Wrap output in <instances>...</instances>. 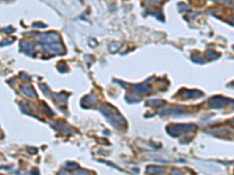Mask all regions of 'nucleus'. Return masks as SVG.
<instances>
[{
  "mask_svg": "<svg viewBox=\"0 0 234 175\" xmlns=\"http://www.w3.org/2000/svg\"><path fill=\"white\" fill-rule=\"evenodd\" d=\"M196 129V126L194 125H169L166 128L168 133L172 136H180V133L183 131H193Z\"/></svg>",
  "mask_w": 234,
  "mask_h": 175,
  "instance_id": "f03ea898",
  "label": "nucleus"
},
{
  "mask_svg": "<svg viewBox=\"0 0 234 175\" xmlns=\"http://www.w3.org/2000/svg\"><path fill=\"white\" fill-rule=\"evenodd\" d=\"M74 174L76 175H90V173L89 171L85 170V169H77L75 171H74Z\"/></svg>",
  "mask_w": 234,
  "mask_h": 175,
  "instance_id": "aec40b11",
  "label": "nucleus"
},
{
  "mask_svg": "<svg viewBox=\"0 0 234 175\" xmlns=\"http://www.w3.org/2000/svg\"><path fill=\"white\" fill-rule=\"evenodd\" d=\"M69 96V94H67L65 92H62L60 94H53V97L55 98V100H56L58 104H61V105H64V104H67Z\"/></svg>",
  "mask_w": 234,
  "mask_h": 175,
  "instance_id": "9b49d317",
  "label": "nucleus"
},
{
  "mask_svg": "<svg viewBox=\"0 0 234 175\" xmlns=\"http://www.w3.org/2000/svg\"><path fill=\"white\" fill-rule=\"evenodd\" d=\"M20 77L23 79V80H30V76L27 75V73H21Z\"/></svg>",
  "mask_w": 234,
  "mask_h": 175,
  "instance_id": "7c9ffc66",
  "label": "nucleus"
},
{
  "mask_svg": "<svg viewBox=\"0 0 234 175\" xmlns=\"http://www.w3.org/2000/svg\"><path fill=\"white\" fill-rule=\"evenodd\" d=\"M57 69H58V71L62 73H66V72L68 71V67L66 65V63L63 62H58V65H57Z\"/></svg>",
  "mask_w": 234,
  "mask_h": 175,
  "instance_id": "a211bd4d",
  "label": "nucleus"
},
{
  "mask_svg": "<svg viewBox=\"0 0 234 175\" xmlns=\"http://www.w3.org/2000/svg\"><path fill=\"white\" fill-rule=\"evenodd\" d=\"M40 88H41V90H42V93L45 94V96L48 97H50L51 96V90L50 89L48 88V86L47 85H45V84H40L39 85Z\"/></svg>",
  "mask_w": 234,
  "mask_h": 175,
  "instance_id": "2eb2a0df",
  "label": "nucleus"
},
{
  "mask_svg": "<svg viewBox=\"0 0 234 175\" xmlns=\"http://www.w3.org/2000/svg\"><path fill=\"white\" fill-rule=\"evenodd\" d=\"M21 90H22L23 94H25L26 96L28 97H31V98L38 97V95L36 94L35 90H34V88L32 87L30 85L23 86L21 87Z\"/></svg>",
  "mask_w": 234,
  "mask_h": 175,
  "instance_id": "f8f14e48",
  "label": "nucleus"
},
{
  "mask_svg": "<svg viewBox=\"0 0 234 175\" xmlns=\"http://www.w3.org/2000/svg\"><path fill=\"white\" fill-rule=\"evenodd\" d=\"M99 161H101V162L104 163H105V164H108V165H109V166H111V167H114V168H116L117 170H119V171H120V169H119V167H117V166H116V165L113 164V163H111L110 162H107V161H105V160H99Z\"/></svg>",
  "mask_w": 234,
  "mask_h": 175,
  "instance_id": "c85d7f7f",
  "label": "nucleus"
},
{
  "mask_svg": "<svg viewBox=\"0 0 234 175\" xmlns=\"http://www.w3.org/2000/svg\"><path fill=\"white\" fill-rule=\"evenodd\" d=\"M14 41H15V38H7V39H5L3 41H2L1 44H2V46L7 45V44H12Z\"/></svg>",
  "mask_w": 234,
  "mask_h": 175,
  "instance_id": "5701e85b",
  "label": "nucleus"
},
{
  "mask_svg": "<svg viewBox=\"0 0 234 175\" xmlns=\"http://www.w3.org/2000/svg\"><path fill=\"white\" fill-rule=\"evenodd\" d=\"M233 107H234V103H233Z\"/></svg>",
  "mask_w": 234,
  "mask_h": 175,
  "instance_id": "72a5a7b5",
  "label": "nucleus"
},
{
  "mask_svg": "<svg viewBox=\"0 0 234 175\" xmlns=\"http://www.w3.org/2000/svg\"><path fill=\"white\" fill-rule=\"evenodd\" d=\"M20 108L22 110L24 114H31V110L30 109L29 105L27 104L26 102H20Z\"/></svg>",
  "mask_w": 234,
  "mask_h": 175,
  "instance_id": "f3484780",
  "label": "nucleus"
},
{
  "mask_svg": "<svg viewBox=\"0 0 234 175\" xmlns=\"http://www.w3.org/2000/svg\"><path fill=\"white\" fill-rule=\"evenodd\" d=\"M146 171L147 173L151 175H163L165 173V169L162 167L150 165L146 167Z\"/></svg>",
  "mask_w": 234,
  "mask_h": 175,
  "instance_id": "9d476101",
  "label": "nucleus"
},
{
  "mask_svg": "<svg viewBox=\"0 0 234 175\" xmlns=\"http://www.w3.org/2000/svg\"><path fill=\"white\" fill-rule=\"evenodd\" d=\"M127 85L130 86L134 90H136L138 94H148L149 92L151 90V87L149 85H148L147 84H131V85L127 84Z\"/></svg>",
  "mask_w": 234,
  "mask_h": 175,
  "instance_id": "6e6552de",
  "label": "nucleus"
},
{
  "mask_svg": "<svg viewBox=\"0 0 234 175\" xmlns=\"http://www.w3.org/2000/svg\"><path fill=\"white\" fill-rule=\"evenodd\" d=\"M112 110H113V107H112ZM108 121H109V122L115 129L127 128V121L119 113L116 112V110L114 113L112 112V115Z\"/></svg>",
  "mask_w": 234,
  "mask_h": 175,
  "instance_id": "7ed1b4c3",
  "label": "nucleus"
},
{
  "mask_svg": "<svg viewBox=\"0 0 234 175\" xmlns=\"http://www.w3.org/2000/svg\"><path fill=\"white\" fill-rule=\"evenodd\" d=\"M185 111V108L181 106L179 107H174L173 108L169 109H163L160 111V115H174V116H178V115H183L184 112Z\"/></svg>",
  "mask_w": 234,
  "mask_h": 175,
  "instance_id": "423d86ee",
  "label": "nucleus"
},
{
  "mask_svg": "<svg viewBox=\"0 0 234 175\" xmlns=\"http://www.w3.org/2000/svg\"><path fill=\"white\" fill-rule=\"evenodd\" d=\"M126 100L129 104H137L140 101V98L136 96L135 94H131V93H127L126 95Z\"/></svg>",
  "mask_w": 234,
  "mask_h": 175,
  "instance_id": "4468645a",
  "label": "nucleus"
},
{
  "mask_svg": "<svg viewBox=\"0 0 234 175\" xmlns=\"http://www.w3.org/2000/svg\"><path fill=\"white\" fill-rule=\"evenodd\" d=\"M42 104H44V108H45V110L46 112H47V113H46V114H48V115H49V116H52V115H54V112H53V111H52V110H51V109L49 108V107H48V105H46V104H45V103H42Z\"/></svg>",
  "mask_w": 234,
  "mask_h": 175,
  "instance_id": "b1692460",
  "label": "nucleus"
},
{
  "mask_svg": "<svg viewBox=\"0 0 234 175\" xmlns=\"http://www.w3.org/2000/svg\"><path fill=\"white\" fill-rule=\"evenodd\" d=\"M65 166L67 167V168H70V169L78 168V165L76 163H73V162H67L65 163Z\"/></svg>",
  "mask_w": 234,
  "mask_h": 175,
  "instance_id": "412c9836",
  "label": "nucleus"
},
{
  "mask_svg": "<svg viewBox=\"0 0 234 175\" xmlns=\"http://www.w3.org/2000/svg\"><path fill=\"white\" fill-rule=\"evenodd\" d=\"M20 48L21 52L24 53L27 55H32L34 52V45L31 43V42L23 40L20 41Z\"/></svg>",
  "mask_w": 234,
  "mask_h": 175,
  "instance_id": "0eeeda50",
  "label": "nucleus"
},
{
  "mask_svg": "<svg viewBox=\"0 0 234 175\" xmlns=\"http://www.w3.org/2000/svg\"><path fill=\"white\" fill-rule=\"evenodd\" d=\"M96 102L97 98L95 95L94 94H89V95H87V96L82 98L80 104H81L82 106L84 107H91L96 104Z\"/></svg>",
  "mask_w": 234,
  "mask_h": 175,
  "instance_id": "1a4fd4ad",
  "label": "nucleus"
},
{
  "mask_svg": "<svg viewBox=\"0 0 234 175\" xmlns=\"http://www.w3.org/2000/svg\"><path fill=\"white\" fill-rule=\"evenodd\" d=\"M15 29L14 28H13V27H7V28H5L4 30H2V31H5L6 33H12L13 31H14Z\"/></svg>",
  "mask_w": 234,
  "mask_h": 175,
  "instance_id": "473e14b6",
  "label": "nucleus"
},
{
  "mask_svg": "<svg viewBox=\"0 0 234 175\" xmlns=\"http://www.w3.org/2000/svg\"><path fill=\"white\" fill-rule=\"evenodd\" d=\"M120 46H121V44H120V43H119V42H113V43L109 45V48L110 52H115L120 48Z\"/></svg>",
  "mask_w": 234,
  "mask_h": 175,
  "instance_id": "6ab92c4d",
  "label": "nucleus"
},
{
  "mask_svg": "<svg viewBox=\"0 0 234 175\" xmlns=\"http://www.w3.org/2000/svg\"><path fill=\"white\" fill-rule=\"evenodd\" d=\"M163 104H165V102L162 100H150L148 102H146V105H148L150 107L160 106Z\"/></svg>",
  "mask_w": 234,
  "mask_h": 175,
  "instance_id": "dca6fc26",
  "label": "nucleus"
},
{
  "mask_svg": "<svg viewBox=\"0 0 234 175\" xmlns=\"http://www.w3.org/2000/svg\"><path fill=\"white\" fill-rule=\"evenodd\" d=\"M27 151H28V152H30L31 154H35V153H37V152H38L37 149L34 148V147H28V148H27Z\"/></svg>",
  "mask_w": 234,
  "mask_h": 175,
  "instance_id": "a878e982",
  "label": "nucleus"
},
{
  "mask_svg": "<svg viewBox=\"0 0 234 175\" xmlns=\"http://www.w3.org/2000/svg\"><path fill=\"white\" fill-rule=\"evenodd\" d=\"M206 54H207L210 58H212V59H215V58H217L219 56V54L215 53V52H212V51H208V52H206Z\"/></svg>",
  "mask_w": 234,
  "mask_h": 175,
  "instance_id": "4be33fe9",
  "label": "nucleus"
},
{
  "mask_svg": "<svg viewBox=\"0 0 234 175\" xmlns=\"http://www.w3.org/2000/svg\"><path fill=\"white\" fill-rule=\"evenodd\" d=\"M30 174L31 175H40V172L37 168H34L32 169L31 172H30Z\"/></svg>",
  "mask_w": 234,
  "mask_h": 175,
  "instance_id": "cd10ccee",
  "label": "nucleus"
},
{
  "mask_svg": "<svg viewBox=\"0 0 234 175\" xmlns=\"http://www.w3.org/2000/svg\"><path fill=\"white\" fill-rule=\"evenodd\" d=\"M43 49L48 53L55 54H63L65 53V48L61 42L51 44H43Z\"/></svg>",
  "mask_w": 234,
  "mask_h": 175,
  "instance_id": "20e7f679",
  "label": "nucleus"
},
{
  "mask_svg": "<svg viewBox=\"0 0 234 175\" xmlns=\"http://www.w3.org/2000/svg\"><path fill=\"white\" fill-rule=\"evenodd\" d=\"M231 102V100L228 98H225L223 97H213L209 100V106L211 107V108H216L219 109L225 107L227 104Z\"/></svg>",
  "mask_w": 234,
  "mask_h": 175,
  "instance_id": "39448f33",
  "label": "nucleus"
},
{
  "mask_svg": "<svg viewBox=\"0 0 234 175\" xmlns=\"http://www.w3.org/2000/svg\"><path fill=\"white\" fill-rule=\"evenodd\" d=\"M193 61H195V62H196L197 63H202V62H206V60L205 59H204V58H199V57H197L196 59H195V58H192Z\"/></svg>",
  "mask_w": 234,
  "mask_h": 175,
  "instance_id": "c756f323",
  "label": "nucleus"
},
{
  "mask_svg": "<svg viewBox=\"0 0 234 175\" xmlns=\"http://www.w3.org/2000/svg\"><path fill=\"white\" fill-rule=\"evenodd\" d=\"M34 27H38V28H45L46 25L42 23H34Z\"/></svg>",
  "mask_w": 234,
  "mask_h": 175,
  "instance_id": "bb28decb",
  "label": "nucleus"
},
{
  "mask_svg": "<svg viewBox=\"0 0 234 175\" xmlns=\"http://www.w3.org/2000/svg\"><path fill=\"white\" fill-rule=\"evenodd\" d=\"M184 97L188 99H195L201 97L203 94L197 90H184Z\"/></svg>",
  "mask_w": 234,
  "mask_h": 175,
  "instance_id": "ddd939ff",
  "label": "nucleus"
},
{
  "mask_svg": "<svg viewBox=\"0 0 234 175\" xmlns=\"http://www.w3.org/2000/svg\"><path fill=\"white\" fill-rule=\"evenodd\" d=\"M36 39L43 44H51L60 42V36L56 32L38 33Z\"/></svg>",
  "mask_w": 234,
  "mask_h": 175,
  "instance_id": "f257e3e1",
  "label": "nucleus"
},
{
  "mask_svg": "<svg viewBox=\"0 0 234 175\" xmlns=\"http://www.w3.org/2000/svg\"><path fill=\"white\" fill-rule=\"evenodd\" d=\"M58 175H72L71 174L69 173V171H66V170H62L58 172Z\"/></svg>",
  "mask_w": 234,
  "mask_h": 175,
  "instance_id": "2f4dec72",
  "label": "nucleus"
},
{
  "mask_svg": "<svg viewBox=\"0 0 234 175\" xmlns=\"http://www.w3.org/2000/svg\"><path fill=\"white\" fill-rule=\"evenodd\" d=\"M172 175H184V174L182 173V171L178 170V169H173L171 172Z\"/></svg>",
  "mask_w": 234,
  "mask_h": 175,
  "instance_id": "393cba45",
  "label": "nucleus"
}]
</instances>
